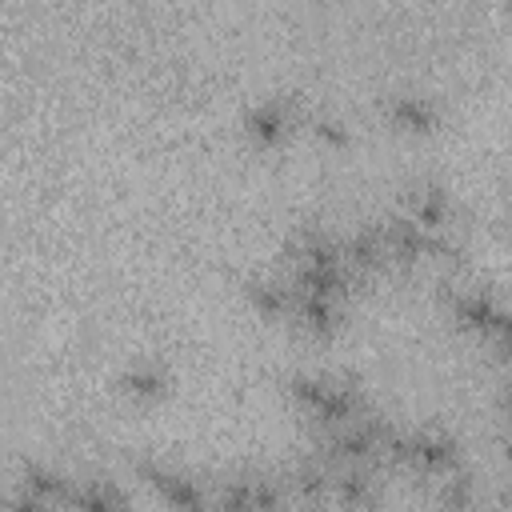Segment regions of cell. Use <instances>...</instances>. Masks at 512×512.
I'll return each instance as SVG.
<instances>
[{
	"label": "cell",
	"mask_w": 512,
	"mask_h": 512,
	"mask_svg": "<svg viewBox=\"0 0 512 512\" xmlns=\"http://www.w3.org/2000/svg\"><path fill=\"white\" fill-rule=\"evenodd\" d=\"M20 488L32 492V496H40V500H48V504L68 500V492H72L68 476H64L60 468H52V464H40V460L24 464V472H20Z\"/></svg>",
	"instance_id": "2e32d148"
},
{
	"label": "cell",
	"mask_w": 512,
	"mask_h": 512,
	"mask_svg": "<svg viewBox=\"0 0 512 512\" xmlns=\"http://www.w3.org/2000/svg\"><path fill=\"white\" fill-rule=\"evenodd\" d=\"M244 132H248L252 144L276 148V144H284L288 132H292V108H288L280 96H264V100H256V104L244 112Z\"/></svg>",
	"instance_id": "52a82bcc"
},
{
	"label": "cell",
	"mask_w": 512,
	"mask_h": 512,
	"mask_svg": "<svg viewBox=\"0 0 512 512\" xmlns=\"http://www.w3.org/2000/svg\"><path fill=\"white\" fill-rule=\"evenodd\" d=\"M72 512H128L124 492L112 480H84L68 492Z\"/></svg>",
	"instance_id": "9a60e30c"
},
{
	"label": "cell",
	"mask_w": 512,
	"mask_h": 512,
	"mask_svg": "<svg viewBox=\"0 0 512 512\" xmlns=\"http://www.w3.org/2000/svg\"><path fill=\"white\" fill-rule=\"evenodd\" d=\"M136 472L160 492V500L172 512H208V496H204V488L192 472H180V468H168V464H156V460H140Z\"/></svg>",
	"instance_id": "8992f818"
},
{
	"label": "cell",
	"mask_w": 512,
	"mask_h": 512,
	"mask_svg": "<svg viewBox=\"0 0 512 512\" xmlns=\"http://www.w3.org/2000/svg\"><path fill=\"white\" fill-rule=\"evenodd\" d=\"M168 384H172V376H168V368H164L160 360H132V364L120 372V388H124L132 400H140V404L160 400V396L168 392Z\"/></svg>",
	"instance_id": "7c38bea8"
},
{
	"label": "cell",
	"mask_w": 512,
	"mask_h": 512,
	"mask_svg": "<svg viewBox=\"0 0 512 512\" xmlns=\"http://www.w3.org/2000/svg\"><path fill=\"white\" fill-rule=\"evenodd\" d=\"M384 112H388V120H392L396 128H404V132H420V136L432 132L436 120H440L436 100L424 96V92H392L388 104H384Z\"/></svg>",
	"instance_id": "9c48e42d"
},
{
	"label": "cell",
	"mask_w": 512,
	"mask_h": 512,
	"mask_svg": "<svg viewBox=\"0 0 512 512\" xmlns=\"http://www.w3.org/2000/svg\"><path fill=\"white\" fill-rule=\"evenodd\" d=\"M244 296H248V304H252L260 316H268V320L288 316V304H292L288 280H276V276H252V280L244 284Z\"/></svg>",
	"instance_id": "5bb4252c"
},
{
	"label": "cell",
	"mask_w": 512,
	"mask_h": 512,
	"mask_svg": "<svg viewBox=\"0 0 512 512\" xmlns=\"http://www.w3.org/2000/svg\"><path fill=\"white\" fill-rule=\"evenodd\" d=\"M220 512H256L252 500V476H232L220 488Z\"/></svg>",
	"instance_id": "ffe728a7"
},
{
	"label": "cell",
	"mask_w": 512,
	"mask_h": 512,
	"mask_svg": "<svg viewBox=\"0 0 512 512\" xmlns=\"http://www.w3.org/2000/svg\"><path fill=\"white\" fill-rule=\"evenodd\" d=\"M436 496H440V504L448 512H464L472 504V480H468V472L464 468H452V472L436 476Z\"/></svg>",
	"instance_id": "ac0fdd59"
},
{
	"label": "cell",
	"mask_w": 512,
	"mask_h": 512,
	"mask_svg": "<svg viewBox=\"0 0 512 512\" xmlns=\"http://www.w3.org/2000/svg\"><path fill=\"white\" fill-rule=\"evenodd\" d=\"M380 240H384V256L396 260V264H416V260H428V256H452L456 252L444 240V232H424L404 212H396L380 224Z\"/></svg>",
	"instance_id": "5b68a950"
},
{
	"label": "cell",
	"mask_w": 512,
	"mask_h": 512,
	"mask_svg": "<svg viewBox=\"0 0 512 512\" xmlns=\"http://www.w3.org/2000/svg\"><path fill=\"white\" fill-rule=\"evenodd\" d=\"M332 492L340 496V504L348 508H368L372 504V476L360 468V464H344L336 476H332Z\"/></svg>",
	"instance_id": "e0dca14e"
},
{
	"label": "cell",
	"mask_w": 512,
	"mask_h": 512,
	"mask_svg": "<svg viewBox=\"0 0 512 512\" xmlns=\"http://www.w3.org/2000/svg\"><path fill=\"white\" fill-rule=\"evenodd\" d=\"M316 136H320V140H328L332 148H344V144L352 140V132L344 128V120H340V116H328V112H324V116H316Z\"/></svg>",
	"instance_id": "44dd1931"
},
{
	"label": "cell",
	"mask_w": 512,
	"mask_h": 512,
	"mask_svg": "<svg viewBox=\"0 0 512 512\" xmlns=\"http://www.w3.org/2000/svg\"><path fill=\"white\" fill-rule=\"evenodd\" d=\"M340 252H344V268H348V272H364V276H372V272H380V268L388 264L380 228H356V232L340 244Z\"/></svg>",
	"instance_id": "4fadbf2b"
},
{
	"label": "cell",
	"mask_w": 512,
	"mask_h": 512,
	"mask_svg": "<svg viewBox=\"0 0 512 512\" xmlns=\"http://www.w3.org/2000/svg\"><path fill=\"white\" fill-rule=\"evenodd\" d=\"M288 288L312 292V296H328V300H340L344 304V296L352 288V272L344 264H292Z\"/></svg>",
	"instance_id": "ba28073f"
},
{
	"label": "cell",
	"mask_w": 512,
	"mask_h": 512,
	"mask_svg": "<svg viewBox=\"0 0 512 512\" xmlns=\"http://www.w3.org/2000/svg\"><path fill=\"white\" fill-rule=\"evenodd\" d=\"M388 440H392V428L376 416H356L352 424H340L332 428V436L324 440V456L328 460H340V464H368L376 456L388 452Z\"/></svg>",
	"instance_id": "277c9868"
},
{
	"label": "cell",
	"mask_w": 512,
	"mask_h": 512,
	"mask_svg": "<svg viewBox=\"0 0 512 512\" xmlns=\"http://www.w3.org/2000/svg\"><path fill=\"white\" fill-rule=\"evenodd\" d=\"M292 488H296L300 496H308V500H316V496H324V492L332 488V476H328V468L320 464V456L296 464V472H292Z\"/></svg>",
	"instance_id": "d6986e66"
},
{
	"label": "cell",
	"mask_w": 512,
	"mask_h": 512,
	"mask_svg": "<svg viewBox=\"0 0 512 512\" xmlns=\"http://www.w3.org/2000/svg\"><path fill=\"white\" fill-rule=\"evenodd\" d=\"M288 292H292L288 312L300 320L304 332H312V336H332V332L340 328V316H344V304H340V300L312 296V292H296V288H288Z\"/></svg>",
	"instance_id": "30bf717a"
},
{
	"label": "cell",
	"mask_w": 512,
	"mask_h": 512,
	"mask_svg": "<svg viewBox=\"0 0 512 512\" xmlns=\"http://www.w3.org/2000/svg\"><path fill=\"white\" fill-rule=\"evenodd\" d=\"M448 312L456 320L460 332H472L480 340H492V344H504V332H508V312L504 304L488 292V288H456L448 296Z\"/></svg>",
	"instance_id": "3957f363"
},
{
	"label": "cell",
	"mask_w": 512,
	"mask_h": 512,
	"mask_svg": "<svg viewBox=\"0 0 512 512\" xmlns=\"http://www.w3.org/2000/svg\"><path fill=\"white\" fill-rule=\"evenodd\" d=\"M8 512H56V504H48V500H40V496L16 488V492L8 496Z\"/></svg>",
	"instance_id": "7402d4cb"
},
{
	"label": "cell",
	"mask_w": 512,
	"mask_h": 512,
	"mask_svg": "<svg viewBox=\"0 0 512 512\" xmlns=\"http://www.w3.org/2000/svg\"><path fill=\"white\" fill-rule=\"evenodd\" d=\"M388 460L408 464L424 476H444L452 468H460V444L440 432V428H420V432H392L388 440Z\"/></svg>",
	"instance_id": "7a4b0ae2"
},
{
	"label": "cell",
	"mask_w": 512,
	"mask_h": 512,
	"mask_svg": "<svg viewBox=\"0 0 512 512\" xmlns=\"http://www.w3.org/2000/svg\"><path fill=\"white\" fill-rule=\"evenodd\" d=\"M288 392H292L300 412H308L312 420H320L328 428H340V424H352L356 416H364V396L348 380H332V376H316V372H296L288 380Z\"/></svg>",
	"instance_id": "6da1fadb"
},
{
	"label": "cell",
	"mask_w": 512,
	"mask_h": 512,
	"mask_svg": "<svg viewBox=\"0 0 512 512\" xmlns=\"http://www.w3.org/2000/svg\"><path fill=\"white\" fill-rule=\"evenodd\" d=\"M416 228L424 232H444L448 220H452V204H448V192L436 188V184H424V188H412L408 196V212H404Z\"/></svg>",
	"instance_id": "8fae6325"
}]
</instances>
